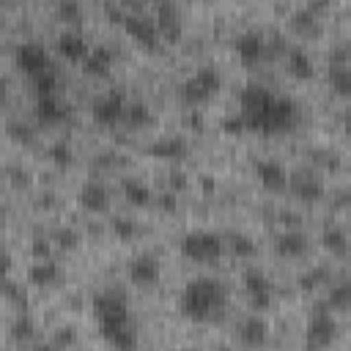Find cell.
Instances as JSON below:
<instances>
[{
  "label": "cell",
  "instance_id": "cell-1",
  "mask_svg": "<svg viewBox=\"0 0 351 351\" xmlns=\"http://www.w3.org/2000/svg\"><path fill=\"white\" fill-rule=\"evenodd\" d=\"M239 115L244 118L247 132L258 134H285L299 126V107L288 96H277L261 82L244 85L239 93Z\"/></svg>",
  "mask_w": 351,
  "mask_h": 351
},
{
  "label": "cell",
  "instance_id": "cell-2",
  "mask_svg": "<svg viewBox=\"0 0 351 351\" xmlns=\"http://www.w3.org/2000/svg\"><path fill=\"white\" fill-rule=\"evenodd\" d=\"M90 307H93V318L99 324V332L110 346H115V348H134L137 346V332L129 321V304H126L123 291L104 288L93 296Z\"/></svg>",
  "mask_w": 351,
  "mask_h": 351
},
{
  "label": "cell",
  "instance_id": "cell-3",
  "mask_svg": "<svg viewBox=\"0 0 351 351\" xmlns=\"http://www.w3.org/2000/svg\"><path fill=\"white\" fill-rule=\"evenodd\" d=\"M228 285L217 277H195L184 285L178 307L181 313L195 321V324H208L222 318L225 307H228Z\"/></svg>",
  "mask_w": 351,
  "mask_h": 351
},
{
  "label": "cell",
  "instance_id": "cell-4",
  "mask_svg": "<svg viewBox=\"0 0 351 351\" xmlns=\"http://www.w3.org/2000/svg\"><path fill=\"white\" fill-rule=\"evenodd\" d=\"M222 88V77L214 66H203L197 69L195 74H189L184 82H181V101L189 104V107H200L206 104L217 90Z\"/></svg>",
  "mask_w": 351,
  "mask_h": 351
},
{
  "label": "cell",
  "instance_id": "cell-5",
  "mask_svg": "<svg viewBox=\"0 0 351 351\" xmlns=\"http://www.w3.org/2000/svg\"><path fill=\"white\" fill-rule=\"evenodd\" d=\"M225 239L211 230H192L181 239V255L195 263H211L225 252Z\"/></svg>",
  "mask_w": 351,
  "mask_h": 351
},
{
  "label": "cell",
  "instance_id": "cell-6",
  "mask_svg": "<svg viewBox=\"0 0 351 351\" xmlns=\"http://www.w3.org/2000/svg\"><path fill=\"white\" fill-rule=\"evenodd\" d=\"M337 337V321L332 315V307L326 302H318L313 307L310 324H307V343L310 346H329Z\"/></svg>",
  "mask_w": 351,
  "mask_h": 351
},
{
  "label": "cell",
  "instance_id": "cell-7",
  "mask_svg": "<svg viewBox=\"0 0 351 351\" xmlns=\"http://www.w3.org/2000/svg\"><path fill=\"white\" fill-rule=\"evenodd\" d=\"M288 189H291L293 197H299L304 203H318L324 197V192H326L321 176L315 170H304V167L288 173Z\"/></svg>",
  "mask_w": 351,
  "mask_h": 351
},
{
  "label": "cell",
  "instance_id": "cell-8",
  "mask_svg": "<svg viewBox=\"0 0 351 351\" xmlns=\"http://www.w3.org/2000/svg\"><path fill=\"white\" fill-rule=\"evenodd\" d=\"M14 58H16V66H19L27 77H36V74H41V71L55 69L49 52H47L41 44H36V41H22V44L16 47V52H14Z\"/></svg>",
  "mask_w": 351,
  "mask_h": 351
},
{
  "label": "cell",
  "instance_id": "cell-9",
  "mask_svg": "<svg viewBox=\"0 0 351 351\" xmlns=\"http://www.w3.org/2000/svg\"><path fill=\"white\" fill-rule=\"evenodd\" d=\"M123 110H126V99L121 90H107L101 93L93 107H90V115L99 126H115L118 121H123Z\"/></svg>",
  "mask_w": 351,
  "mask_h": 351
},
{
  "label": "cell",
  "instance_id": "cell-10",
  "mask_svg": "<svg viewBox=\"0 0 351 351\" xmlns=\"http://www.w3.org/2000/svg\"><path fill=\"white\" fill-rule=\"evenodd\" d=\"M159 274H162V263H159V258L151 255V252H140V255H134V258L126 263V277H129L134 285H140V288L156 285V282H159Z\"/></svg>",
  "mask_w": 351,
  "mask_h": 351
},
{
  "label": "cell",
  "instance_id": "cell-11",
  "mask_svg": "<svg viewBox=\"0 0 351 351\" xmlns=\"http://www.w3.org/2000/svg\"><path fill=\"white\" fill-rule=\"evenodd\" d=\"M241 282H244V293H247L252 310H266V307L271 304L274 285H271V280H269L261 269H247Z\"/></svg>",
  "mask_w": 351,
  "mask_h": 351
},
{
  "label": "cell",
  "instance_id": "cell-12",
  "mask_svg": "<svg viewBox=\"0 0 351 351\" xmlns=\"http://www.w3.org/2000/svg\"><path fill=\"white\" fill-rule=\"evenodd\" d=\"M123 27H126V33H129L137 44H143L145 49H156V47L162 44V33H159V27H156V19H151V16H145V14H126Z\"/></svg>",
  "mask_w": 351,
  "mask_h": 351
},
{
  "label": "cell",
  "instance_id": "cell-13",
  "mask_svg": "<svg viewBox=\"0 0 351 351\" xmlns=\"http://www.w3.org/2000/svg\"><path fill=\"white\" fill-rule=\"evenodd\" d=\"M154 19H156V27H159L165 41H178L181 38V11L173 0L159 3L154 8Z\"/></svg>",
  "mask_w": 351,
  "mask_h": 351
},
{
  "label": "cell",
  "instance_id": "cell-14",
  "mask_svg": "<svg viewBox=\"0 0 351 351\" xmlns=\"http://www.w3.org/2000/svg\"><path fill=\"white\" fill-rule=\"evenodd\" d=\"M255 178H258V184H261L263 189H269V192H282V189H288V173H285V167H282L280 162H274V159H258V162H255Z\"/></svg>",
  "mask_w": 351,
  "mask_h": 351
},
{
  "label": "cell",
  "instance_id": "cell-15",
  "mask_svg": "<svg viewBox=\"0 0 351 351\" xmlns=\"http://www.w3.org/2000/svg\"><path fill=\"white\" fill-rule=\"evenodd\" d=\"M233 52L247 63V66H255L263 55H266V38L255 30H247L241 36L233 38Z\"/></svg>",
  "mask_w": 351,
  "mask_h": 351
},
{
  "label": "cell",
  "instance_id": "cell-16",
  "mask_svg": "<svg viewBox=\"0 0 351 351\" xmlns=\"http://www.w3.org/2000/svg\"><path fill=\"white\" fill-rule=\"evenodd\" d=\"M77 200H80V206H82L85 211L101 214V211H107V206H110V192H107V186L99 184V181H85V184L80 186V192H77Z\"/></svg>",
  "mask_w": 351,
  "mask_h": 351
},
{
  "label": "cell",
  "instance_id": "cell-17",
  "mask_svg": "<svg viewBox=\"0 0 351 351\" xmlns=\"http://www.w3.org/2000/svg\"><path fill=\"white\" fill-rule=\"evenodd\" d=\"M186 151H189L186 140H184V137H176V134L159 137V140H154V143L145 148V154H148V156H154V159H170V162L184 159V156H186Z\"/></svg>",
  "mask_w": 351,
  "mask_h": 351
},
{
  "label": "cell",
  "instance_id": "cell-18",
  "mask_svg": "<svg viewBox=\"0 0 351 351\" xmlns=\"http://www.w3.org/2000/svg\"><path fill=\"white\" fill-rule=\"evenodd\" d=\"M55 47H58V52H60L66 60H71V63H82L85 55L90 52L88 41H85L82 33H77V30H63V33L58 36Z\"/></svg>",
  "mask_w": 351,
  "mask_h": 351
},
{
  "label": "cell",
  "instance_id": "cell-19",
  "mask_svg": "<svg viewBox=\"0 0 351 351\" xmlns=\"http://www.w3.org/2000/svg\"><path fill=\"white\" fill-rule=\"evenodd\" d=\"M112 60H115L112 49L96 44V47H90V52L85 55V60H82L80 66H82V71H85L88 77H107L110 69H112Z\"/></svg>",
  "mask_w": 351,
  "mask_h": 351
},
{
  "label": "cell",
  "instance_id": "cell-20",
  "mask_svg": "<svg viewBox=\"0 0 351 351\" xmlns=\"http://www.w3.org/2000/svg\"><path fill=\"white\" fill-rule=\"evenodd\" d=\"M69 115V110L58 101L55 93H47V96H36V118L44 123V126H58L63 123Z\"/></svg>",
  "mask_w": 351,
  "mask_h": 351
},
{
  "label": "cell",
  "instance_id": "cell-21",
  "mask_svg": "<svg viewBox=\"0 0 351 351\" xmlns=\"http://www.w3.org/2000/svg\"><path fill=\"white\" fill-rule=\"evenodd\" d=\"M291 30L296 33V36H302V38H307V41H313V38H318L321 36V22H318V16H315V11L310 8V5H304V8H299V11H293L291 14Z\"/></svg>",
  "mask_w": 351,
  "mask_h": 351
},
{
  "label": "cell",
  "instance_id": "cell-22",
  "mask_svg": "<svg viewBox=\"0 0 351 351\" xmlns=\"http://www.w3.org/2000/svg\"><path fill=\"white\" fill-rule=\"evenodd\" d=\"M236 335H239V340L244 346H263L269 340V324L263 318H258V315H250V318H244L239 324Z\"/></svg>",
  "mask_w": 351,
  "mask_h": 351
},
{
  "label": "cell",
  "instance_id": "cell-23",
  "mask_svg": "<svg viewBox=\"0 0 351 351\" xmlns=\"http://www.w3.org/2000/svg\"><path fill=\"white\" fill-rule=\"evenodd\" d=\"M274 250L282 258H302L307 252V236L302 230H285L274 239Z\"/></svg>",
  "mask_w": 351,
  "mask_h": 351
},
{
  "label": "cell",
  "instance_id": "cell-24",
  "mask_svg": "<svg viewBox=\"0 0 351 351\" xmlns=\"http://www.w3.org/2000/svg\"><path fill=\"white\" fill-rule=\"evenodd\" d=\"M27 280L33 285H55L60 280V266L52 261V258H36L27 269Z\"/></svg>",
  "mask_w": 351,
  "mask_h": 351
},
{
  "label": "cell",
  "instance_id": "cell-25",
  "mask_svg": "<svg viewBox=\"0 0 351 351\" xmlns=\"http://www.w3.org/2000/svg\"><path fill=\"white\" fill-rule=\"evenodd\" d=\"M326 82L335 96L348 99L351 96V63H329L326 69Z\"/></svg>",
  "mask_w": 351,
  "mask_h": 351
},
{
  "label": "cell",
  "instance_id": "cell-26",
  "mask_svg": "<svg viewBox=\"0 0 351 351\" xmlns=\"http://www.w3.org/2000/svg\"><path fill=\"white\" fill-rule=\"evenodd\" d=\"M285 69L291 77L296 80H310L313 77V58L302 49V47H291L285 52Z\"/></svg>",
  "mask_w": 351,
  "mask_h": 351
},
{
  "label": "cell",
  "instance_id": "cell-27",
  "mask_svg": "<svg viewBox=\"0 0 351 351\" xmlns=\"http://www.w3.org/2000/svg\"><path fill=\"white\" fill-rule=\"evenodd\" d=\"M121 189H123V197H126V203H129V206L143 208V206H148V203L154 200L151 189H148L143 181H137V178H123Z\"/></svg>",
  "mask_w": 351,
  "mask_h": 351
},
{
  "label": "cell",
  "instance_id": "cell-28",
  "mask_svg": "<svg viewBox=\"0 0 351 351\" xmlns=\"http://www.w3.org/2000/svg\"><path fill=\"white\" fill-rule=\"evenodd\" d=\"M123 121H126V126H132V129H143V126H151V123H154V115H151V110H148L143 101H126Z\"/></svg>",
  "mask_w": 351,
  "mask_h": 351
},
{
  "label": "cell",
  "instance_id": "cell-29",
  "mask_svg": "<svg viewBox=\"0 0 351 351\" xmlns=\"http://www.w3.org/2000/svg\"><path fill=\"white\" fill-rule=\"evenodd\" d=\"M321 244H324V250L329 255H337V258H343L348 252V236L340 228H326L321 233Z\"/></svg>",
  "mask_w": 351,
  "mask_h": 351
},
{
  "label": "cell",
  "instance_id": "cell-30",
  "mask_svg": "<svg viewBox=\"0 0 351 351\" xmlns=\"http://www.w3.org/2000/svg\"><path fill=\"white\" fill-rule=\"evenodd\" d=\"M326 304L332 310H348L351 307V282H340V285H332L329 293H326Z\"/></svg>",
  "mask_w": 351,
  "mask_h": 351
},
{
  "label": "cell",
  "instance_id": "cell-31",
  "mask_svg": "<svg viewBox=\"0 0 351 351\" xmlns=\"http://www.w3.org/2000/svg\"><path fill=\"white\" fill-rule=\"evenodd\" d=\"M55 14H58L60 22H66V25H77L80 16H82L80 0H58V3H55Z\"/></svg>",
  "mask_w": 351,
  "mask_h": 351
},
{
  "label": "cell",
  "instance_id": "cell-32",
  "mask_svg": "<svg viewBox=\"0 0 351 351\" xmlns=\"http://www.w3.org/2000/svg\"><path fill=\"white\" fill-rule=\"evenodd\" d=\"M30 82H33L36 96H47V93H55V88H58V74H55V69H49V71H41V74L30 77Z\"/></svg>",
  "mask_w": 351,
  "mask_h": 351
},
{
  "label": "cell",
  "instance_id": "cell-33",
  "mask_svg": "<svg viewBox=\"0 0 351 351\" xmlns=\"http://www.w3.org/2000/svg\"><path fill=\"white\" fill-rule=\"evenodd\" d=\"M228 247H230V252L236 258H252L255 255V241L250 236H244V233H233L228 239Z\"/></svg>",
  "mask_w": 351,
  "mask_h": 351
},
{
  "label": "cell",
  "instance_id": "cell-34",
  "mask_svg": "<svg viewBox=\"0 0 351 351\" xmlns=\"http://www.w3.org/2000/svg\"><path fill=\"white\" fill-rule=\"evenodd\" d=\"M112 233H115L118 239H123V241H132V239L137 236V222L129 219V217H115V219H112Z\"/></svg>",
  "mask_w": 351,
  "mask_h": 351
},
{
  "label": "cell",
  "instance_id": "cell-35",
  "mask_svg": "<svg viewBox=\"0 0 351 351\" xmlns=\"http://www.w3.org/2000/svg\"><path fill=\"white\" fill-rule=\"evenodd\" d=\"M49 159H52L55 165H60V167L71 165V159H74V154H71V145H69V143H55V145L49 148Z\"/></svg>",
  "mask_w": 351,
  "mask_h": 351
},
{
  "label": "cell",
  "instance_id": "cell-36",
  "mask_svg": "<svg viewBox=\"0 0 351 351\" xmlns=\"http://www.w3.org/2000/svg\"><path fill=\"white\" fill-rule=\"evenodd\" d=\"M104 16H107L112 25H123V19H126L123 5H121L118 0H107V3H104Z\"/></svg>",
  "mask_w": 351,
  "mask_h": 351
},
{
  "label": "cell",
  "instance_id": "cell-37",
  "mask_svg": "<svg viewBox=\"0 0 351 351\" xmlns=\"http://www.w3.org/2000/svg\"><path fill=\"white\" fill-rule=\"evenodd\" d=\"M8 134H11L14 140H19V143H30V140H33L30 126H27V123H19V121H11V123H8Z\"/></svg>",
  "mask_w": 351,
  "mask_h": 351
},
{
  "label": "cell",
  "instance_id": "cell-38",
  "mask_svg": "<svg viewBox=\"0 0 351 351\" xmlns=\"http://www.w3.org/2000/svg\"><path fill=\"white\" fill-rule=\"evenodd\" d=\"M222 129H225L228 134H241V132H247V126H244V118L239 115V110L222 121Z\"/></svg>",
  "mask_w": 351,
  "mask_h": 351
},
{
  "label": "cell",
  "instance_id": "cell-39",
  "mask_svg": "<svg viewBox=\"0 0 351 351\" xmlns=\"http://www.w3.org/2000/svg\"><path fill=\"white\" fill-rule=\"evenodd\" d=\"M55 239H58V244H60L63 250H74L77 241H80V236H77L71 228H60V230L55 233Z\"/></svg>",
  "mask_w": 351,
  "mask_h": 351
},
{
  "label": "cell",
  "instance_id": "cell-40",
  "mask_svg": "<svg viewBox=\"0 0 351 351\" xmlns=\"http://www.w3.org/2000/svg\"><path fill=\"white\" fill-rule=\"evenodd\" d=\"M14 337H16V340H30V337H33V324H30L27 315L16 318V324H14Z\"/></svg>",
  "mask_w": 351,
  "mask_h": 351
},
{
  "label": "cell",
  "instance_id": "cell-41",
  "mask_svg": "<svg viewBox=\"0 0 351 351\" xmlns=\"http://www.w3.org/2000/svg\"><path fill=\"white\" fill-rule=\"evenodd\" d=\"M3 291H5V296H8V299H14V302H16L19 307H25V291H22V288H19V285H16V282H14L11 277L5 280Z\"/></svg>",
  "mask_w": 351,
  "mask_h": 351
},
{
  "label": "cell",
  "instance_id": "cell-42",
  "mask_svg": "<svg viewBox=\"0 0 351 351\" xmlns=\"http://www.w3.org/2000/svg\"><path fill=\"white\" fill-rule=\"evenodd\" d=\"M313 159H315V162H321L324 167H337V156H335L332 151H315V154H313Z\"/></svg>",
  "mask_w": 351,
  "mask_h": 351
},
{
  "label": "cell",
  "instance_id": "cell-43",
  "mask_svg": "<svg viewBox=\"0 0 351 351\" xmlns=\"http://www.w3.org/2000/svg\"><path fill=\"white\" fill-rule=\"evenodd\" d=\"M77 343V337H74V332L66 326V329H58V335H55V346H74Z\"/></svg>",
  "mask_w": 351,
  "mask_h": 351
},
{
  "label": "cell",
  "instance_id": "cell-44",
  "mask_svg": "<svg viewBox=\"0 0 351 351\" xmlns=\"http://www.w3.org/2000/svg\"><path fill=\"white\" fill-rule=\"evenodd\" d=\"M33 255H36V258H49V244H47V239H36V241H33Z\"/></svg>",
  "mask_w": 351,
  "mask_h": 351
},
{
  "label": "cell",
  "instance_id": "cell-45",
  "mask_svg": "<svg viewBox=\"0 0 351 351\" xmlns=\"http://www.w3.org/2000/svg\"><path fill=\"white\" fill-rule=\"evenodd\" d=\"M186 184V178H184V173H170V186H184Z\"/></svg>",
  "mask_w": 351,
  "mask_h": 351
},
{
  "label": "cell",
  "instance_id": "cell-46",
  "mask_svg": "<svg viewBox=\"0 0 351 351\" xmlns=\"http://www.w3.org/2000/svg\"><path fill=\"white\" fill-rule=\"evenodd\" d=\"M159 203H162V206H165V208H170V211H173V208H176V197H173V195H170V192H167V195H162V197H159Z\"/></svg>",
  "mask_w": 351,
  "mask_h": 351
},
{
  "label": "cell",
  "instance_id": "cell-47",
  "mask_svg": "<svg viewBox=\"0 0 351 351\" xmlns=\"http://www.w3.org/2000/svg\"><path fill=\"white\" fill-rule=\"evenodd\" d=\"M343 132H346V140L351 143V112L343 118Z\"/></svg>",
  "mask_w": 351,
  "mask_h": 351
},
{
  "label": "cell",
  "instance_id": "cell-48",
  "mask_svg": "<svg viewBox=\"0 0 351 351\" xmlns=\"http://www.w3.org/2000/svg\"><path fill=\"white\" fill-rule=\"evenodd\" d=\"M145 3H151V5L156 8V5H159V3H165V0H145Z\"/></svg>",
  "mask_w": 351,
  "mask_h": 351
},
{
  "label": "cell",
  "instance_id": "cell-49",
  "mask_svg": "<svg viewBox=\"0 0 351 351\" xmlns=\"http://www.w3.org/2000/svg\"><path fill=\"white\" fill-rule=\"evenodd\" d=\"M346 63H351V47L346 49Z\"/></svg>",
  "mask_w": 351,
  "mask_h": 351
},
{
  "label": "cell",
  "instance_id": "cell-50",
  "mask_svg": "<svg viewBox=\"0 0 351 351\" xmlns=\"http://www.w3.org/2000/svg\"><path fill=\"white\" fill-rule=\"evenodd\" d=\"M118 3H121V5H129V3H134V0H118Z\"/></svg>",
  "mask_w": 351,
  "mask_h": 351
}]
</instances>
